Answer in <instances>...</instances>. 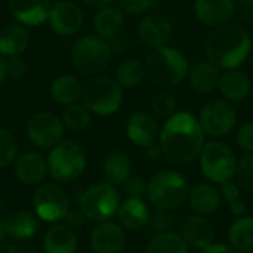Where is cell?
Returning a JSON list of instances; mask_svg holds the SVG:
<instances>
[{
    "label": "cell",
    "instance_id": "1",
    "mask_svg": "<svg viewBox=\"0 0 253 253\" xmlns=\"http://www.w3.org/2000/svg\"><path fill=\"white\" fill-rule=\"evenodd\" d=\"M160 148L163 157L175 165H187L196 160L206 144L199 119L191 113H175L165 122L160 133Z\"/></svg>",
    "mask_w": 253,
    "mask_h": 253
},
{
    "label": "cell",
    "instance_id": "2",
    "mask_svg": "<svg viewBox=\"0 0 253 253\" xmlns=\"http://www.w3.org/2000/svg\"><path fill=\"white\" fill-rule=\"evenodd\" d=\"M252 49V39L248 30L236 22L215 27L206 39L208 61L219 70L239 68Z\"/></svg>",
    "mask_w": 253,
    "mask_h": 253
},
{
    "label": "cell",
    "instance_id": "3",
    "mask_svg": "<svg viewBox=\"0 0 253 253\" xmlns=\"http://www.w3.org/2000/svg\"><path fill=\"white\" fill-rule=\"evenodd\" d=\"M144 68L154 84L166 89L181 84L190 70L185 55L168 44L151 49L145 58Z\"/></svg>",
    "mask_w": 253,
    "mask_h": 253
},
{
    "label": "cell",
    "instance_id": "4",
    "mask_svg": "<svg viewBox=\"0 0 253 253\" xmlns=\"http://www.w3.org/2000/svg\"><path fill=\"white\" fill-rule=\"evenodd\" d=\"M188 182L175 170H162L147 184V196L157 211H175L188 199Z\"/></svg>",
    "mask_w": 253,
    "mask_h": 253
},
{
    "label": "cell",
    "instance_id": "5",
    "mask_svg": "<svg viewBox=\"0 0 253 253\" xmlns=\"http://www.w3.org/2000/svg\"><path fill=\"white\" fill-rule=\"evenodd\" d=\"M83 104L98 116L116 113L123 102V87L116 79L108 76H95L82 90Z\"/></svg>",
    "mask_w": 253,
    "mask_h": 253
},
{
    "label": "cell",
    "instance_id": "6",
    "mask_svg": "<svg viewBox=\"0 0 253 253\" xmlns=\"http://www.w3.org/2000/svg\"><path fill=\"white\" fill-rule=\"evenodd\" d=\"M86 169V154L73 141L58 142L49 153L47 172L58 182H71L82 176Z\"/></svg>",
    "mask_w": 253,
    "mask_h": 253
},
{
    "label": "cell",
    "instance_id": "7",
    "mask_svg": "<svg viewBox=\"0 0 253 253\" xmlns=\"http://www.w3.org/2000/svg\"><path fill=\"white\" fill-rule=\"evenodd\" d=\"M111 56L108 40L99 36H84L79 39L71 49V62L83 76H96L104 71Z\"/></svg>",
    "mask_w": 253,
    "mask_h": 253
},
{
    "label": "cell",
    "instance_id": "8",
    "mask_svg": "<svg viewBox=\"0 0 253 253\" xmlns=\"http://www.w3.org/2000/svg\"><path fill=\"white\" fill-rule=\"evenodd\" d=\"M200 169L213 184H225L236 176L237 159L233 150L219 141H209L200 153Z\"/></svg>",
    "mask_w": 253,
    "mask_h": 253
},
{
    "label": "cell",
    "instance_id": "9",
    "mask_svg": "<svg viewBox=\"0 0 253 253\" xmlns=\"http://www.w3.org/2000/svg\"><path fill=\"white\" fill-rule=\"evenodd\" d=\"M83 216L93 222H104L113 218L120 206V196L114 185L105 182L87 188L79 200Z\"/></svg>",
    "mask_w": 253,
    "mask_h": 253
},
{
    "label": "cell",
    "instance_id": "10",
    "mask_svg": "<svg viewBox=\"0 0 253 253\" xmlns=\"http://www.w3.org/2000/svg\"><path fill=\"white\" fill-rule=\"evenodd\" d=\"M237 122V114L230 102L215 99L208 102L200 114H199V123L203 129V132L213 138H221L228 135Z\"/></svg>",
    "mask_w": 253,
    "mask_h": 253
},
{
    "label": "cell",
    "instance_id": "11",
    "mask_svg": "<svg viewBox=\"0 0 253 253\" xmlns=\"http://www.w3.org/2000/svg\"><path fill=\"white\" fill-rule=\"evenodd\" d=\"M27 135L36 147L53 148L64 135L62 120L50 111L36 113L27 123Z\"/></svg>",
    "mask_w": 253,
    "mask_h": 253
},
{
    "label": "cell",
    "instance_id": "12",
    "mask_svg": "<svg viewBox=\"0 0 253 253\" xmlns=\"http://www.w3.org/2000/svg\"><path fill=\"white\" fill-rule=\"evenodd\" d=\"M34 211L37 216L46 222H56L64 219L70 211V200L64 188L55 184L42 185L33 199Z\"/></svg>",
    "mask_w": 253,
    "mask_h": 253
},
{
    "label": "cell",
    "instance_id": "13",
    "mask_svg": "<svg viewBox=\"0 0 253 253\" xmlns=\"http://www.w3.org/2000/svg\"><path fill=\"white\" fill-rule=\"evenodd\" d=\"M50 28L59 36H71L80 31L83 25V12L74 1L61 0L50 6L49 10Z\"/></svg>",
    "mask_w": 253,
    "mask_h": 253
},
{
    "label": "cell",
    "instance_id": "14",
    "mask_svg": "<svg viewBox=\"0 0 253 253\" xmlns=\"http://www.w3.org/2000/svg\"><path fill=\"white\" fill-rule=\"evenodd\" d=\"M236 12V0H194L197 19L211 28L231 21Z\"/></svg>",
    "mask_w": 253,
    "mask_h": 253
},
{
    "label": "cell",
    "instance_id": "15",
    "mask_svg": "<svg viewBox=\"0 0 253 253\" xmlns=\"http://www.w3.org/2000/svg\"><path fill=\"white\" fill-rule=\"evenodd\" d=\"M172 24L162 15H147L138 27V36L142 44L150 49L166 46L172 39Z\"/></svg>",
    "mask_w": 253,
    "mask_h": 253
},
{
    "label": "cell",
    "instance_id": "16",
    "mask_svg": "<svg viewBox=\"0 0 253 253\" xmlns=\"http://www.w3.org/2000/svg\"><path fill=\"white\" fill-rule=\"evenodd\" d=\"M125 243V233L114 222H99L90 233V246L95 253H120Z\"/></svg>",
    "mask_w": 253,
    "mask_h": 253
},
{
    "label": "cell",
    "instance_id": "17",
    "mask_svg": "<svg viewBox=\"0 0 253 253\" xmlns=\"http://www.w3.org/2000/svg\"><path fill=\"white\" fill-rule=\"evenodd\" d=\"M182 239L193 249H205L215 240V228L212 222L202 215H191L182 224Z\"/></svg>",
    "mask_w": 253,
    "mask_h": 253
},
{
    "label": "cell",
    "instance_id": "18",
    "mask_svg": "<svg viewBox=\"0 0 253 253\" xmlns=\"http://www.w3.org/2000/svg\"><path fill=\"white\" fill-rule=\"evenodd\" d=\"M160 130H159V125L154 120L153 116L138 111L133 113L126 125V135L130 139V142H133L138 147H150L151 144L156 142L157 136H159Z\"/></svg>",
    "mask_w": 253,
    "mask_h": 253
},
{
    "label": "cell",
    "instance_id": "19",
    "mask_svg": "<svg viewBox=\"0 0 253 253\" xmlns=\"http://www.w3.org/2000/svg\"><path fill=\"white\" fill-rule=\"evenodd\" d=\"M49 0H9V10L16 22L22 25H40L43 24L50 10Z\"/></svg>",
    "mask_w": 253,
    "mask_h": 253
},
{
    "label": "cell",
    "instance_id": "20",
    "mask_svg": "<svg viewBox=\"0 0 253 253\" xmlns=\"http://www.w3.org/2000/svg\"><path fill=\"white\" fill-rule=\"evenodd\" d=\"M190 208L196 215L209 216L213 215L221 208V193L212 184H200L196 185L188 193Z\"/></svg>",
    "mask_w": 253,
    "mask_h": 253
},
{
    "label": "cell",
    "instance_id": "21",
    "mask_svg": "<svg viewBox=\"0 0 253 253\" xmlns=\"http://www.w3.org/2000/svg\"><path fill=\"white\" fill-rule=\"evenodd\" d=\"M15 173L18 179L27 185L40 182L47 173V162L36 151H27L16 159Z\"/></svg>",
    "mask_w": 253,
    "mask_h": 253
},
{
    "label": "cell",
    "instance_id": "22",
    "mask_svg": "<svg viewBox=\"0 0 253 253\" xmlns=\"http://www.w3.org/2000/svg\"><path fill=\"white\" fill-rule=\"evenodd\" d=\"M218 87L221 90V95L227 101L239 102L248 98L252 84L248 74H245L239 68H231V70H224V73H221Z\"/></svg>",
    "mask_w": 253,
    "mask_h": 253
},
{
    "label": "cell",
    "instance_id": "23",
    "mask_svg": "<svg viewBox=\"0 0 253 253\" xmlns=\"http://www.w3.org/2000/svg\"><path fill=\"white\" fill-rule=\"evenodd\" d=\"M125 28V15L120 7L105 6L101 7L93 16V30L96 36L110 40L122 34Z\"/></svg>",
    "mask_w": 253,
    "mask_h": 253
},
{
    "label": "cell",
    "instance_id": "24",
    "mask_svg": "<svg viewBox=\"0 0 253 253\" xmlns=\"http://www.w3.org/2000/svg\"><path fill=\"white\" fill-rule=\"evenodd\" d=\"M187 77L191 89L199 93H209L218 87L221 70L211 61H200L188 70Z\"/></svg>",
    "mask_w": 253,
    "mask_h": 253
},
{
    "label": "cell",
    "instance_id": "25",
    "mask_svg": "<svg viewBox=\"0 0 253 253\" xmlns=\"http://www.w3.org/2000/svg\"><path fill=\"white\" fill-rule=\"evenodd\" d=\"M119 221L126 230L138 231L142 230L150 219V211L141 199L127 197L117 211Z\"/></svg>",
    "mask_w": 253,
    "mask_h": 253
},
{
    "label": "cell",
    "instance_id": "26",
    "mask_svg": "<svg viewBox=\"0 0 253 253\" xmlns=\"http://www.w3.org/2000/svg\"><path fill=\"white\" fill-rule=\"evenodd\" d=\"M28 46V33L22 24H7L0 30V55L19 56Z\"/></svg>",
    "mask_w": 253,
    "mask_h": 253
},
{
    "label": "cell",
    "instance_id": "27",
    "mask_svg": "<svg viewBox=\"0 0 253 253\" xmlns=\"http://www.w3.org/2000/svg\"><path fill=\"white\" fill-rule=\"evenodd\" d=\"M43 248L46 253H76L77 237L70 227L58 224L47 230Z\"/></svg>",
    "mask_w": 253,
    "mask_h": 253
},
{
    "label": "cell",
    "instance_id": "28",
    "mask_svg": "<svg viewBox=\"0 0 253 253\" xmlns=\"http://www.w3.org/2000/svg\"><path fill=\"white\" fill-rule=\"evenodd\" d=\"M132 173V162L130 159L120 151H114L108 154L104 160V176L111 185L125 184Z\"/></svg>",
    "mask_w": 253,
    "mask_h": 253
},
{
    "label": "cell",
    "instance_id": "29",
    "mask_svg": "<svg viewBox=\"0 0 253 253\" xmlns=\"http://www.w3.org/2000/svg\"><path fill=\"white\" fill-rule=\"evenodd\" d=\"M82 86L79 80L73 76L64 74L53 80L50 86V95L56 104L61 105H71L76 104L82 98Z\"/></svg>",
    "mask_w": 253,
    "mask_h": 253
},
{
    "label": "cell",
    "instance_id": "30",
    "mask_svg": "<svg viewBox=\"0 0 253 253\" xmlns=\"http://www.w3.org/2000/svg\"><path fill=\"white\" fill-rule=\"evenodd\" d=\"M231 248L240 253L253 252V218L237 216L228 230Z\"/></svg>",
    "mask_w": 253,
    "mask_h": 253
},
{
    "label": "cell",
    "instance_id": "31",
    "mask_svg": "<svg viewBox=\"0 0 253 253\" xmlns=\"http://www.w3.org/2000/svg\"><path fill=\"white\" fill-rule=\"evenodd\" d=\"M4 227L7 237H12L13 240H27L37 233L39 222L36 216L28 212H15L4 221Z\"/></svg>",
    "mask_w": 253,
    "mask_h": 253
},
{
    "label": "cell",
    "instance_id": "32",
    "mask_svg": "<svg viewBox=\"0 0 253 253\" xmlns=\"http://www.w3.org/2000/svg\"><path fill=\"white\" fill-rule=\"evenodd\" d=\"M147 253H188V245L181 234L166 231L151 239L147 246Z\"/></svg>",
    "mask_w": 253,
    "mask_h": 253
},
{
    "label": "cell",
    "instance_id": "33",
    "mask_svg": "<svg viewBox=\"0 0 253 253\" xmlns=\"http://www.w3.org/2000/svg\"><path fill=\"white\" fill-rule=\"evenodd\" d=\"M145 77L144 64L138 59H126L116 70V80L125 89L138 87Z\"/></svg>",
    "mask_w": 253,
    "mask_h": 253
},
{
    "label": "cell",
    "instance_id": "34",
    "mask_svg": "<svg viewBox=\"0 0 253 253\" xmlns=\"http://www.w3.org/2000/svg\"><path fill=\"white\" fill-rule=\"evenodd\" d=\"M92 119V111L84 104H71L67 105L62 113V125L71 132H83Z\"/></svg>",
    "mask_w": 253,
    "mask_h": 253
},
{
    "label": "cell",
    "instance_id": "35",
    "mask_svg": "<svg viewBox=\"0 0 253 253\" xmlns=\"http://www.w3.org/2000/svg\"><path fill=\"white\" fill-rule=\"evenodd\" d=\"M236 176L242 190L253 193V153H248L237 162Z\"/></svg>",
    "mask_w": 253,
    "mask_h": 253
},
{
    "label": "cell",
    "instance_id": "36",
    "mask_svg": "<svg viewBox=\"0 0 253 253\" xmlns=\"http://www.w3.org/2000/svg\"><path fill=\"white\" fill-rule=\"evenodd\" d=\"M18 153V144L15 136L6 130L0 129V168H6L10 165Z\"/></svg>",
    "mask_w": 253,
    "mask_h": 253
},
{
    "label": "cell",
    "instance_id": "37",
    "mask_svg": "<svg viewBox=\"0 0 253 253\" xmlns=\"http://www.w3.org/2000/svg\"><path fill=\"white\" fill-rule=\"evenodd\" d=\"M176 107L178 102L175 96H172L168 92H159L151 99V108L160 117H170L172 114H175Z\"/></svg>",
    "mask_w": 253,
    "mask_h": 253
},
{
    "label": "cell",
    "instance_id": "38",
    "mask_svg": "<svg viewBox=\"0 0 253 253\" xmlns=\"http://www.w3.org/2000/svg\"><path fill=\"white\" fill-rule=\"evenodd\" d=\"M175 221H173V216L169 215V212L166 211H157V213H154L153 216L150 215V219H148V227L150 230L154 233V234H160V233H166V231H170L172 227H173Z\"/></svg>",
    "mask_w": 253,
    "mask_h": 253
},
{
    "label": "cell",
    "instance_id": "39",
    "mask_svg": "<svg viewBox=\"0 0 253 253\" xmlns=\"http://www.w3.org/2000/svg\"><path fill=\"white\" fill-rule=\"evenodd\" d=\"M236 142L243 151L253 153V122H246L239 127Z\"/></svg>",
    "mask_w": 253,
    "mask_h": 253
},
{
    "label": "cell",
    "instance_id": "40",
    "mask_svg": "<svg viewBox=\"0 0 253 253\" xmlns=\"http://www.w3.org/2000/svg\"><path fill=\"white\" fill-rule=\"evenodd\" d=\"M117 4L123 12L130 15L144 13L154 6L153 0H117Z\"/></svg>",
    "mask_w": 253,
    "mask_h": 253
},
{
    "label": "cell",
    "instance_id": "41",
    "mask_svg": "<svg viewBox=\"0 0 253 253\" xmlns=\"http://www.w3.org/2000/svg\"><path fill=\"white\" fill-rule=\"evenodd\" d=\"M125 191L130 199H141L147 194V184L142 178L133 176L125 182Z\"/></svg>",
    "mask_w": 253,
    "mask_h": 253
},
{
    "label": "cell",
    "instance_id": "42",
    "mask_svg": "<svg viewBox=\"0 0 253 253\" xmlns=\"http://www.w3.org/2000/svg\"><path fill=\"white\" fill-rule=\"evenodd\" d=\"M6 71L7 76L13 79H19L25 74V64L19 56H12L6 61Z\"/></svg>",
    "mask_w": 253,
    "mask_h": 253
},
{
    "label": "cell",
    "instance_id": "43",
    "mask_svg": "<svg viewBox=\"0 0 253 253\" xmlns=\"http://www.w3.org/2000/svg\"><path fill=\"white\" fill-rule=\"evenodd\" d=\"M240 190L242 188L239 187V184H234L233 181H228L225 184H221L219 193H221V197L230 203V202H233L236 199H240Z\"/></svg>",
    "mask_w": 253,
    "mask_h": 253
},
{
    "label": "cell",
    "instance_id": "44",
    "mask_svg": "<svg viewBox=\"0 0 253 253\" xmlns=\"http://www.w3.org/2000/svg\"><path fill=\"white\" fill-rule=\"evenodd\" d=\"M236 12L248 22H253V0H236Z\"/></svg>",
    "mask_w": 253,
    "mask_h": 253
},
{
    "label": "cell",
    "instance_id": "45",
    "mask_svg": "<svg viewBox=\"0 0 253 253\" xmlns=\"http://www.w3.org/2000/svg\"><path fill=\"white\" fill-rule=\"evenodd\" d=\"M108 46H110L111 55H125V53H127V50L130 47L129 42L126 39L120 37V36H117L114 39H110L108 40Z\"/></svg>",
    "mask_w": 253,
    "mask_h": 253
},
{
    "label": "cell",
    "instance_id": "46",
    "mask_svg": "<svg viewBox=\"0 0 253 253\" xmlns=\"http://www.w3.org/2000/svg\"><path fill=\"white\" fill-rule=\"evenodd\" d=\"M64 221H65V225L67 227H70L71 230L73 228H79V227H82L83 225V213L80 212H74V211H68L67 212V215L64 216Z\"/></svg>",
    "mask_w": 253,
    "mask_h": 253
},
{
    "label": "cell",
    "instance_id": "47",
    "mask_svg": "<svg viewBox=\"0 0 253 253\" xmlns=\"http://www.w3.org/2000/svg\"><path fill=\"white\" fill-rule=\"evenodd\" d=\"M202 253H240L234 248L227 246V245H219V243H212L208 248L202 249Z\"/></svg>",
    "mask_w": 253,
    "mask_h": 253
},
{
    "label": "cell",
    "instance_id": "48",
    "mask_svg": "<svg viewBox=\"0 0 253 253\" xmlns=\"http://www.w3.org/2000/svg\"><path fill=\"white\" fill-rule=\"evenodd\" d=\"M228 205H230V212L233 215H236V216H242L245 213V211H246V206H245V202L242 200V197L230 202Z\"/></svg>",
    "mask_w": 253,
    "mask_h": 253
},
{
    "label": "cell",
    "instance_id": "49",
    "mask_svg": "<svg viewBox=\"0 0 253 253\" xmlns=\"http://www.w3.org/2000/svg\"><path fill=\"white\" fill-rule=\"evenodd\" d=\"M4 253H39V251H36L34 248L27 246V245H13Z\"/></svg>",
    "mask_w": 253,
    "mask_h": 253
},
{
    "label": "cell",
    "instance_id": "50",
    "mask_svg": "<svg viewBox=\"0 0 253 253\" xmlns=\"http://www.w3.org/2000/svg\"><path fill=\"white\" fill-rule=\"evenodd\" d=\"M147 153H148V157L153 159V160H157V159H160L163 156L160 145H156V142L151 144L150 147H147Z\"/></svg>",
    "mask_w": 253,
    "mask_h": 253
},
{
    "label": "cell",
    "instance_id": "51",
    "mask_svg": "<svg viewBox=\"0 0 253 253\" xmlns=\"http://www.w3.org/2000/svg\"><path fill=\"white\" fill-rule=\"evenodd\" d=\"M87 6L90 7H95V9H101V7H105L108 6L113 0H83Z\"/></svg>",
    "mask_w": 253,
    "mask_h": 253
},
{
    "label": "cell",
    "instance_id": "52",
    "mask_svg": "<svg viewBox=\"0 0 253 253\" xmlns=\"http://www.w3.org/2000/svg\"><path fill=\"white\" fill-rule=\"evenodd\" d=\"M6 76H7V71H6V59H4V56L0 55V83L4 80Z\"/></svg>",
    "mask_w": 253,
    "mask_h": 253
},
{
    "label": "cell",
    "instance_id": "53",
    "mask_svg": "<svg viewBox=\"0 0 253 253\" xmlns=\"http://www.w3.org/2000/svg\"><path fill=\"white\" fill-rule=\"evenodd\" d=\"M6 237H7V234H6V227H4V222H1V221H0V242H3Z\"/></svg>",
    "mask_w": 253,
    "mask_h": 253
}]
</instances>
